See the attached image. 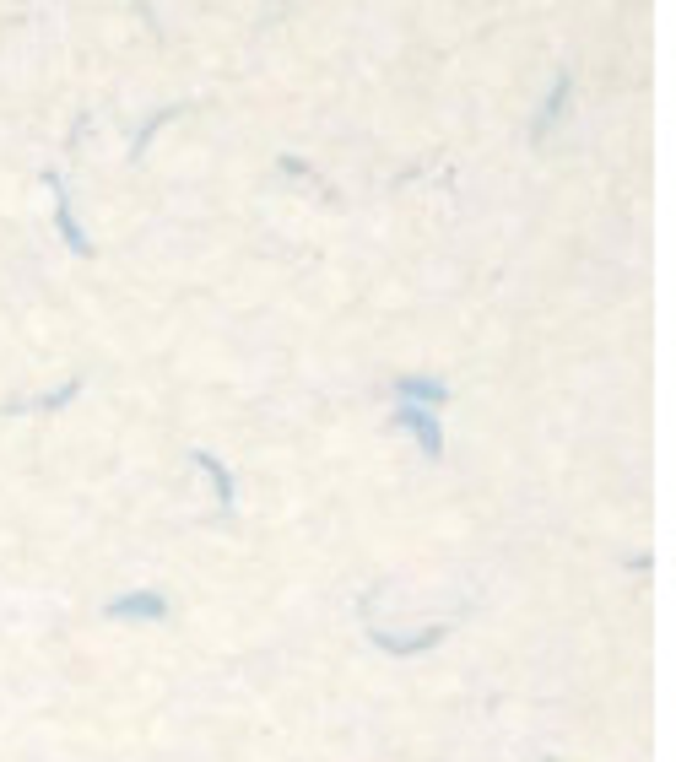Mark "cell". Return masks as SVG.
Wrapping results in <instances>:
<instances>
[{
	"label": "cell",
	"instance_id": "1",
	"mask_svg": "<svg viewBox=\"0 0 676 762\" xmlns=\"http://www.w3.org/2000/svg\"><path fill=\"white\" fill-rule=\"evenodd\" d=\"M395 422H401V427H412L428 460H444V433H439V417H433L428 406H406V400H395Z\"/></svg>",
	"mask_w": 676,
	"mask_h": 762
},
{
	"label": "cell",
	"instance_id": "2",
	"mask_svg": "<svg viewBox=\"0 0 676 762\" xmlns=\"http://www.w3.org/2000/svg\"><path fill=\"white\" fill-rule=\"evenodd\" d=\"M109 617H141V622H163V617H168V600L157 595V590H147V595H119V600H109Z\"/></svg>",
	"mask_w": 676,
	"mask_h": 762
},
{
	"label": "cell",
	"instance_id": "3",
	"mask_svg": "<svg viewBox=\"0 0 676 762\" xmlns=\"http://www.w3.org/2000/svg\"><path fill=\"white\" fill-rule=\"evenodd\" d=\"M49 190H55V222H60V233H65V244H71L76 254H87L92 244H87V233L76 227V217H71V200H65V190H60V179L49 173Z\"/></svg>",
	"mask_w": 676,
	"mask_h": 762
},
{
	"label": "cell",
	"instance_id": "4",
	"mask_svg": "<svg viewBox=\"0 0 676 762\" xmlns=\"http://www.w3.org/2000/svg\"><path fill=\"white\" fill-rule=\"evenodd\" d=\"M395 400H406V406H444L449 390H444V384H433V379H401V384H395Z\"/></svg>",
	"mask_w": 676,
	"mask_h": 762
},
{
	"label": "cell",
	"instance_id": "5",
	"mask_svg": "<svg viewBox=\"0 0 676 762\" xmlns=\"http://www.w3.org/2000/svg\"><path fill=\"white\" fill-rule=\"evenodd\" d=\"M568 92H574V76H568V71H558V82H552V92H547V103H541V119H536V130H547V125H552V119H558V114H563V98H568Z\"/></svg>",
	"mask_w": 676,
	"mask_h": 762
},
{
	"label": "cell",
	"instance_id": "6",
	"mask_svg": "<svg viewBox=\"0 0 676 762\" xmlns=\"http://www.w3.org/2000/svg\"><path fill=\"white\" fill-rule=\"evenodd\" d=\"M195 465H201V471L217 481V498H222V508H233V476L222 471V460L217 454H206V449H195Z\"/></svg>",
	"mask_w": 676,
	"mask_h": 762
},
{
	"label": "cell",
	"instance_id": "7",
	"mask_svg": "<svg viewBox=\"0 0 676 762\" xmlns=\"http://www.w3.org/2000/svg\"><path fill=\"white\" fill-rule=\"evenodd\" d=\"M76 390H82V379H71V384H65V390H55V395H33V400H17V406H11V411H60V406H65V400H71Z\"/></svg>",
	"mask_w": 676,
	"mask_h": 762
},
{
	"label": "cell",
	"instance_id": "8",
	"mask_svg": "<svg viewBox=\"0 0 676 762\" xmlns=\"http://www.w3.org/2000/svg\"><path fill=\"white\" fill-rule=\"evenodd\" d=\"M547 762H558V757H547Z\"/></svg>",
	"mask_w": 676,
	"mask_h": 762
}]
</instances>
